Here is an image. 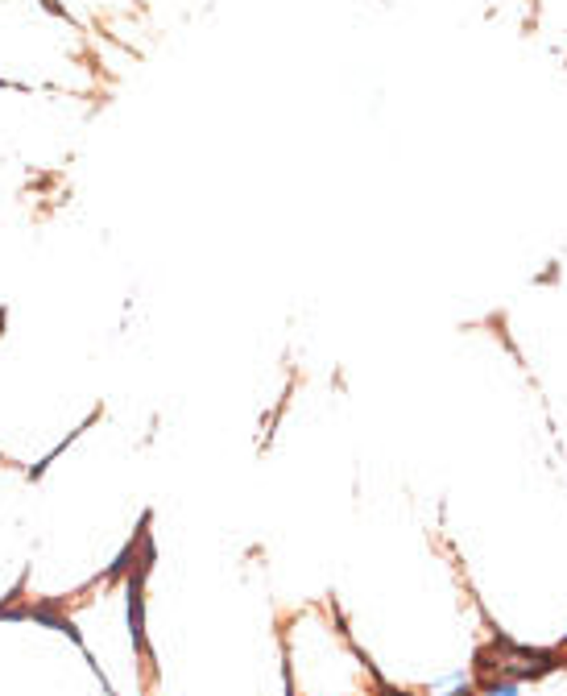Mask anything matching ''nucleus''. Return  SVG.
<instances>
[{
	"instance_id": "obj_1",
	"label": "nucleus",
	"mask_w": 567,
	"mask_h": 696,
	"mask_svg": "<svg viewBox=\"0 0 567 696\" xmlns=\"http://www.w3.org/2000/svg\"><path fill=\"white\" fill-rule=\"evenodd\" d=\"M485 696H518V684H497V680H493Z\"/></svg>"
},
{
	"instance_id": "obj_2",
	"label": "nucleus",
	"mask_w": 567,
	"mask_h": 696,
	"mask_svg": "<svg viewBox=\"0 0 567 696\" xmlns=\"http://www.w3.org/2000/svg\"><path fill=\"white\" fill-rule=\"evenodd\" d=\"M448 696H472L469 692V680H459V684H451V692Z\"/></svg>"
}]
</instances>
